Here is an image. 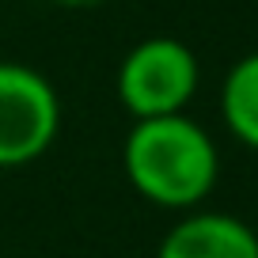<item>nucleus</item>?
Returning a JSON list of instances; mask_svg holds the SVG:
<instances>
[{
    "label": "nucleus",
    "mask_w": 258,
    "mask_h": 258,
    "mask_svg": "<svg viewBox=\"0 0 258 258\" xmlns=\"http://www.w3.org/2000/svg\"><path fill=\"white\" fill-rule=\"evenodd\" d=\"M129 186L163 209H190L217 186L220 156L213 137L186 114L133 121L121 145Z\"/></svg>",
    "instance_id": "obj_1"
},
{
    "label": "nucleus",
    "mask_w": 258,
    "mask_h": 258,
    "mask_svg": "<svg viewBox=\"0 0 258 258\" xmlns=\"http://www.w3.org/2000/svg\"><path fill=\"white\" fill-rule=\"evenodd\" d=\"M202 80L198 57L186 42L156 34L129 49L118 64V99L137 121L182 114Z\"/></svg>",
    "instance_id": "obj_2"
},
{
    "label": "nucleus",
    "mask_w": 258,
    "mask_h": 258,
    "mask_svg": "<svg viewBox=\"0 0 258 258\" xmlns=\"http://www.w3.org/2000/svg\"><path fill=\"white\" fill-rule=\"evenodd\" d=\"M61 129L57 88L31 64L0 61V167L46 156Z\"/></svg>",
    "instance_id": "obj_3"
},
{
    "label": "nucleus",
    "mask_w": 258,
    "mask_h": 258,
    "mask_svg": "<svg viewBox=\"0 0 258 258\" xmlns=\"http://www.w3.org/2000/svg\"><path fill=\"white\" fill-rule=\"evenodd\" d=\"M156 258H258V235L232 213H190L160 239Z\"/></svg>",
    "instance_id": "obj_4"
},
{
    "label": "nucleus",
    "mask_w": 258,
    "mask_h": 258,
    "mask_svg": "<svg viewBox=\"0 0 258 258\" xmlns=\"http://www.w3.org/2000/svg\"><path fill=\"white\" fill-rule=\"evenodd\" d=\"M220 114L247 148H258V49L228 69L220 88Z\"/></svg>",
    "instance_id": "obj_5"
}]
</instances>
